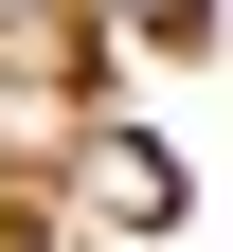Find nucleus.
Wrapping results in <instances>:
<instances>
[{
	"instance_id": "nucleus-1",
	"label": "nucleus",
	"mask_w": 233,
	"mask_h": 252,
	"mask_svg": "<svg viewBox=\"0 0 233 252\" xmlns=\"http://www.w3.org/2000/svg\"><path fill=\"white\" fill-rule=\"evenodd\" d=\"M72 198L108 216V234H161V216H180V162H161L144 126H90V144H72Z\"/></svg>"
},
{
	"instance_id": "nucleus-2",
	"label": "nucleus",
	"mask_w": 233,
	"mask_h": 252,
	"mask_svg": "<svg viewBox=\"0 0 233 252\" xmlns=\"http://www.w3.org/2000/svg\"><path fill=\"white\" fill-rule=\"evenodd\" d=\"M108 18H126V36H161V18H197V0H108Z\"/></svg>"
},
{
	"instance_id": "nucleus-3",
	"label": "nucleus",
	"mask_w": 233,
	"mask_h": 252,
	"mask_svg": "<svg viewBox=\"0 0 233 252\" xmlns=\"http://www.w3.org/2000/svg\"><path fill=\"white\" fill-rule=\"evenodd\" d=\"M36 18H54V0H0V54H18V36H36Z\"/></svg>"
}]
</instances>
